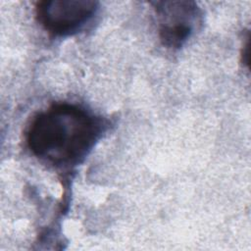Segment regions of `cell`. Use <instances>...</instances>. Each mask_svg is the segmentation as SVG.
<instances>
[{
  "label": "cell",
  "instance_id": "cell-3",
  "mask_svg": "<svg viewBox=\"0 0 251 251\" xmlns=\"http://www.w3.org/2000/svg\"><path fill=\"white\" fill-rule=\"evenodd\" d=\"M159 36L168 48H179L191 35L199 17V8L192 1L156 2Z\"/></svg>",
  "mask_w": 251,
  "mask_h": 251
},
{
  "label": "cell",
  "instance_id": "cell-1",
  "mask_svg": "<svg viewBox=\"0 0 251 251\" xmlns=\"http://www.w3.org/2000/svg\"><path fill=\"white\" fill-rule=\"evenodd\" d=\"M102 132L101 121L80 106L57 103L38 113L27 132V146L37 158L56 166L79 162Z\"/></svg>",
  "mask_w": 251,
  "mask_h": 251
},
{
  "label": "cell",
  "instance_id": "cell-2",
  "mask_svg": "<svg viewBox=\"0 0 251 251\" xmlns=\"http://www.w3.org/2000/svg\"><path fill=\"white\" fill-rule=\"evenodd\" d=\"M98 2L92 0H48L36 4L39 24L55 35H70L79 30L96 13Z\"/></svg>",
  "mask_w": 251,
  "mask_h": 251
}]
</instances>
